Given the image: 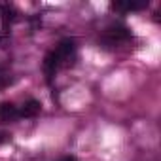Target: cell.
I'll use <instances>...</instances> for the list:
<instances>
[{
  "instance_id": "1",
  "label": "cell",
  "mask_w": 161,
  "mask_h": 161,
  "mask_svg": "<svg viewBox=\"0 0 161 161\" xmlns=\"http://www.w3.org/2000/svg\"><path fill=\"white\" fill-rule=\"evenodd\" d=\"M76 61V42L72 38H64L59 42V46L55 49H51L46 59H44V72L47 82H53L55 74L61 68H68L72 66Z\"/></svg>"
},
{
  "instance_id": "2",
  "label": "cell",
  "mask_w": 161,
  "mask_h": 161,
  "mask_svg": "<svg viewBox=\"0 0 161 161\" xmlns=\"http://www.w3.org/2000/svg\"><path fill=\"white\" fill-rule=\"evenodd\" d=\"M129 36H131V32L123 25H110L103 32V44H106L108 47H112L116 44H121V42L129 40Z\"/></svg>"
},
{
  "instance_id": "3",
  "label": "cell",
  "mask_w": 161,
  "mask_h": 161,
  "mask_svg": "<svg viewBox=\"0 0 161 161\" xmlns=\"http://www.w3.org/2000/svg\"><path fill=\"white\" fill-rule=\"evenodd\" d=\"M148 8V0H119V2H112V10L129 14V12H140Z\"/></svg>"
},
{
  "instance_id": "4",
  "label": "cell",
  "mask_w": 161,
  "mask_h": 161,
  "mask_svg": "<svg viewBox=\"0 0 161 161\" xmlns=\"http://www.w3.org/2000/svg\"><path fill=\"white\" fill-rule=\"evenodd\" d=\"M19 118V108L12 103H0V123H12Z\"/></svg>"
},
{
  "instance_id": "5",
  "label": "cell",
  "mask_w": 161,
  "mask_h": 161,
  "mask_svg": "<svg viewBox=\"0 0 161 161\" xmlns=\"http://www.w3.org/2000/svg\"><path fill=\"white\" fill-rule=\"evenodd\" d=\"M42 104L36 99H29L27 103H23V106L19 108V118H36L40 114Z\"/></svg>"
},
{
  "instance_id": "6",
  "label": "cell",
  "mask_w": 161,
  "mask_h": 161,
  "mask_svg": "<svg viewBox=\"0 0 161 161\" xmlns=\"http://www.w3.org/2000/svg\"><path fill=\"white\" fill-rule=\"evenodd\" d=\"M0 19H2L4 25L12 23L15 19V10L10 6V4H0Z\"/></svg>"
},
{
  "instance_id": "7",
  "label": "cell",
  "mask_w": 161,
  "mask_h": 161,
  "mask_svg": "<svg viewBox=\"0 0 161 161\" xmlns=\"http://www.w3.org/2000/svg\"><path fill=\"white\" fill-rule=\"evenodd\" d=\"M10 82H12V78H10L6 72H2V70H0V89H4V87L10 84Z\"/></svg>"
},
{
  "instance_id": "8",
  "label": "cell",
  "mask_w": 161,
  "mask_h": 161,
  "mask_svg": "<svg viewBox=\"0 0 161 161\" xmlns=\"http://www.w3.org/2000/svg\"><path fill=\"white\" fill-rule=\"evenodd\" d=\"M61 161H76V159H74V157H63Z\"/></svg>"
}]
</instances>
